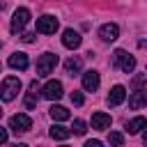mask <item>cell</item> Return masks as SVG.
I'll return each instance as SVG.
<instances>
[{"instance_id": "obj_4", "label": "cell", "mask_w": 147, "mask_h": 147, "mask_svg": "<svg viewBox=\"0 0 147 147\" xmlns=\"http://www.w3.org/2000/svg\"><path fill=\"white\" fill-rule=\"evenodd\" d=\"M30 126H32V119L25 113H16L9 117V129L14 133H25V131H30Z\"/></svg>"}, {"instance_id": "obj_2", "label": "cell", "mask_w": 147, "mask_h": 147, "mask_svg": "<svg viewBox=\"0 0 147 147\" xmlns=\"http://www.w3.org/2000/svg\"><path fill=\"white\" fill-rule=\"evenodd\" d=\"M113 67L122 69L124 74H133V69H136V57H133V55H129L126 51L117 48V51L113 53Z\"/></svg>"}, {"instance_id": "obj_21", "label": "cell", "mask_w": 147, "mask_h": 147, "mask_svg": "<svg viewBox=\"0 0 147 147\" xmlns=\"http://www.w3.org/2000/svg\"><path fill=\"white\" fill-rule=\"evenodd\" d=\"M108 142L119 147V145H124V136H122V133H117V131H110V136H108Z\"/></svg>"}, {"instance_id": "obj_30", "label": "cell", "mask_w": 147, "mask_h": 147, "mask_svg": "<svg viewBox=\"0 0 147 147\" xmlns=\"http://www.w3.org/2000/svg\"><path fill=\"white\" fill-rule=\"evenodd\" d=\"M0 71H2V64H0Z\"/></svg>"}, {"instance_id": "obj_28", "label": "cell", "mask_w": 147, "mask_h": 147, "mask_svg": "<svg viewBox=\"0 0 147 147\" xmlns=\"http://www.w3.org/2000/svg\"><path fill=\"white\" fill-rule=\"evenodd\" d=\"M142 140H145V145H147V131H145V133H142Z\"/></svg>"}, {"instance_id": "obj_20", "label": "cell", "mask_w": 147, "mask_h": 147, "mask_svg": "<svg viewBox=\"0 0 147 147\" xmlns=\"http://www.w3.org/2000/svg\"><path fill=\"white\" fill-rule=\"evenodd\" d=\"M87 131V124L83 122V119H74V124H71V133H76V136H83Z\"/></svg>"}, {"instance_id": "obj_22", "label": "cell", "mask_w": 147, "mask_h": 147, "mask_svg": "<svg viewBox=\"0 0 147 147\" xmlns=\"http://www.w3.org/2000/svg\"><path fill=\"white\" fill-rule=\"evenodd\" d=\"M69 99H71L74 106H83V101H85V99H83V92H78V90H74V92L69 94Z\"/></svg>"}, {"instance_id": "obj_29", "label": "cell", "mask_w": 147, "mask_h": 147, "mask_svg": "<svg viewBox=\"0 0 147 147\" xmlns=\"http://www.w3.org/2000/svg\"><path fill=\"white\" fill-rule=\"evenodd\" d=\"M0 117H2V108H0Z\"/></svg>"}, {"instance_id": "obj_7", "label": "cell", "mask_w": 147, "mask_h": 147, "mask_svg": "<svg viewBox=\"0 0 147 147\" xmlns=\"http://www.w3.org/2000/svg\"><path fill=\"white\" fill-rule=\"evenodd\" d=\"M62 94H64V87H62L60 80H48V83L41 87V96L48 99V101H57Z\"/></svg>"}, {"instance_id": "obj_25", "label": "cell", "mask_w": 147, "mask_h": 147, "mask_svg": "<svg viewBox=\"0 0 147 147\" xmlns=\"http://www.w3.org/2000/svg\"><path fill=\"white\" fill-rule=\"evenodd\" d=\"M5 142H7V129L0 126V145H5Z\"/></svg>"}, {"instance_id": "obj_5", "label": "cell", "mask_w": 147, "mask_h": 147, "mask_svg": "<svg viewBox=\"0 0 147 147\" xmlns=\"http://www.w3.org/2000/svg\"><path fill=\"white\" fill-rule=\"evenodd\" d=\"M28 21H30V9L18 7V9L14 11V16H11V32H14V34L23 32V28L28 25Z\"/></svg>"}, {"instance_id": "obj_24", "label": "cell", "mask_w": 147, "mask_h": 147, "mask_svg": "<svg viewBox=\"0 0 147 147\" xmlns=\"http://www.w3.org/2000/svg\"><path fill=\"white\" fill-rule=\"evenodd\" d=\"M21 39H23L25 44H32V41H34V32H23V34H21Z\"/></svg>"}, {"instance_id": "obj_10", "label": "cell", "mask_w": 147, "mask_h": 147, "mask_svg": "<svg viewBox=\"0 0 147 147\" xmlns=\"http://www.w3.org/2000/svg\"><path fill=\"white\" fill-rule=\"evenodd\" d=\"M110 124H113V119H110V115L108 113H94L92 115V129H96V131H106V129H110Z\"/></svg>"}, {"instance_id": "obj_11", "label": "cell", "mask_w": 147, "mask_h": 147, "mask_svg": "<svg viewBox=\"0 0 147 147\" xmlns=\"http://www.w3.org/2000/svg\"><path fill=\"white\" fill-rule=\"evenodd\" d=\"M80 41H83V37H80L76 30H71V28H69V30H64V32H62V44H64L67 48H71V51H74V48H78V46H80Z\"/></svg>"}, {"instance_id": "obj_16", "label": "cell", "mask_w": 147, "mask_h": 147, "mask_svg": "<svg viewBox=\"0 0 147 147\" xmlns=\"http://www.w3.org/2000/svg\"><path fill=\"white\" fill-rule=\"evenodd\" d=\"M142 129H147V119L145 117H133L131 122H126V131L133 136V133H140Z\"/></svg>"}, {"instance_id": "obj_14", "label": "cell", "mask_w": 147, "mask_h": 147, "mask_svg": "<svg viewBox=\"0 0 147 147\" xmlns=\"http://www.w3.org/2000/svg\"><path fill=\"white\" fill-rule=\"evenodd\" d=\"M124 99H126V90H124V85H115V87L110 90V94H108V106H119Z\"/></svg>"}, {"instance_id": "obj_13", "label": "cell", "mask_w": 147, "mask_h": 147, "mask_svg": "<svg viewBox=\"0 0 147 147\" xmlns=\"http://www.w3.org/2000/svg\"><path fill=\"white\" fill-rule=\"evenodd\" d=\"M142 106H147V90H136L129 96V108L131 110H140Z\"/></svg>"}, {"instance_id": "obj_18", "label": "cell", "mask_w": 147, "mask_h": 147, "mask_svg": "<svg viewBox=\"0 0 147 147\" xmlns=\"http://www.w3.org/2000/svg\"><path fill=\"white\" fill-rule=\"evenodd\" d=\"M48 113H51V117H53L55 122H64V119H69V117H71V115H69V110H67L64 106H55V103L51 106V110H48Z\"/></svg>"}, {"instance_id": "obj_23", "label": "cell", "mask_w": 147, "mask_h": 147, "mask_svg": "<svg viewBox=\"0 0 147 147\" xmlns=\"http://www.w3.org/2000/svg\"><path fill=\"white\" fill-rule=\"evenodd\" d=\"M145 80H147V76H133V80H131V87H133V90H142Z\"/></svg>"}, {"instance_id": "obj_31", "label": "cell", "mask_w": 147, "mask_h": 147, "mask_svg": "<svg viewBox=\"0 0 147 147\" xmlns=\"http://www.w3.org/2000/svg\"><path fill=\"white\" fill-rule=\"evenodd\" d=\"M0 46H2V41H0Z\"/></svg>"}, {"instance_id": "obj_19", "label": "cell", "mask_w": 147, "mask_h": 147, "mask_svg": "<svg viewBox=\"0 0 147 147\" xmlns=\"http://www.w3.org/2000/svg\"><path fill=\"white\" fill-rule=\"evenodd\" d=\"M71 136V129H67V126H62V124H53L51 126V138H55V140H67Z\"/></svg>"}, {"instance_id": "obj_15", "label": "cell", "mask_w": 147, "mask_h": 147, "mask_svg": "<svg viewBox=\"0 0 147 147\" xmlns=\"http://www.w3.org/2000/svg\"><path fill=\"white\" fill-rule=\"evenodd\" d=\"M37 92H39V83L32 80V83H30V92L25 94V108H28V110H32V108L37 106V101H39V94H37Z\"/></svg>"}, {"instance_id": "obj_8", "label": "cell", "mask_w": 147, "mask_h": 147, "mask_svg": "<svg viewBox=\"0 0 147 147\" xmlns=\"http://www.w3.org/2000/svg\"><path fill=\"white\" fill-rule=\"evenodd\" d=\"M99 83H101L99 71L90 69V71L83 74V90H85V92H96V90H99Z\"/></svg>"}, {"instance_id": "obj_27", "label": "cell", "mask_w": 147, "mask_h": 147, "mask_svg": "<svg viewBox=\"0 0 147 147\" xmlns=\"http://www.w3.org/2000/svg\"><path fill=\"white\" fill-rule=\"evenodd\" d=\"M140 46H142V48H147V39H140Z\"/></svg>"}, {"instance_id": "obj_9", "label": "cell", "mask_w": 147, "mask_h": 147, "mask_svg": "<svg viewBox=\"0 0 147 147\" xmlns=\"http://www.w3.org/2000/svg\"><path fill=\"white\" fill-rule=\"evenodd\" d=\"M99 37H101L103 41H115V39L119 37V28H117V23H103V25L99 28Z\"/></svg>"}, {"instance_id": "obj_17", "label": "cell", "mask_w": 147, "mask_h": 147, "mask_svg": "<svg viewBox=\"0 0 147 147\" xmlns=\"http://www.w3.org/2000/svg\"><path fill=\"white\" fill-rule=\"evenodd\" d=\"M80 69H83V62H80L78 57H69V60L64 62V71H67L69 76H78Z\"/></svg>"}, {"instance_id": "obj_12", "label": "cell", "mask_w": 147, "mask_h": 147, "mask_svg": "<svg viewBox=\"0 0 147 147\" xmlns=\"http://www.w3.org/2000/svg\"><path fill=\"white\" fill-rule=\"evenodd\" d=\"M7 64H9L11 69L25 71V69H28V64H30V60H28V55H25V53H11V55H9V60H7Z\"/></svg>"}, {"instance_id": "obj_26", "label": "cell", "mask_w": 147, "mask_h": 147, "mask_svg": "<svg viewBox=\"0 0 147 147\" xmlns=\"http://www.w3.org/2000/svg\"><path fill=\"white\" fill-rule=\"evenodd\" d=\"M85 147H101V140H87Z\"/></svg>"}, {"instance_id": "obj_3", "label": "cell", "mask_w": 147, "mask_h": 147, "mask_svg": "<svg viewBox=\"0 0 147 147\" xmlns=\"http://www.w3.org/2000/svg\"><path fill=\"white\" fill-rule=\"evenodd\" d=\"M55 64H57V55H55V53H44V55H39V60H37V76H48V74L55 69Z\"/></svg>"}, {"instance_id": "obj_1", "label": "cell", "mask_w": 147, "mask_h": 147, "mask_svg": "<svg viewBox=\"0 0 147 147\" xmlns=\"http://www.w3.org/2000/svg\"><path fill=\"white\" fill-rule=\"evenodd\" d=\"M21 87H23V83H21L16 76H7V78L0 83V99H2V101H14V99L18 96V92H21Z\"/></svg>"}, {"instance_id": "obj_6", "label": "cell", "mask_w": 147, "mask_h": 147, "mask_svg": "<svg viewBox=\"0 0 147 147\" xmlns=\"http://www.w3.org/2000/svg\"><path fill=\"white\" fill-rule=\"evenodd\" d=\"M57 28H60V23L51 14H44V16L37 18V32H41V34H55Z\"/></svg>"}]
</instances>
